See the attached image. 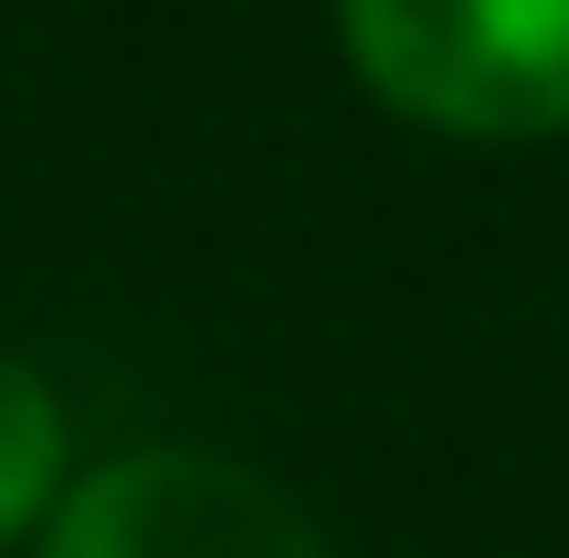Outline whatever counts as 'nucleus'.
<instances>
[{
    "label": "nucleus",
    "mask_w": 569,
    "mask_h": 558,
    "mask_svg": "<svg viewBox=\"0 0 569 558\" xmlns=\"http://www.w3.org/2000/svg\"><path fill=\"white\" fill-rule=\"evenodd\" d=\"M360 93L442 140L569 129V0H338Z\"/></svg>",
    "instance_id": "1"
},
{
    "label": "nucleus",
    "mask_w": 569,
    "mask_h": 558,
    "mask_svg": "<svg viewBox=\"0 0 569 558\" xmlns=\"http://www.w3.org/2000/svg\"><path fill=\"white\" fill-rule=\"evenodd\" d=\"M47 558H326V536L279 477L198 442H151L93 466L47 512Z\"/></svg>",
    "instance_id": "2"
},
{
    "label": "nucleus",
    "mask_w": 569,
    "mask_h": 558,
    "mask_svg": "<svg viewBox=\"0 0 569 558\" xmlns=\"http://www.w3.org/2000/svg\"><path fill=\"white\" fill-rule=\"evenodd\" d=\"M59 500H70V419L47 396V372L0 349V547L36 536Z\"/></svg>",
    "instance_id": "3"
}]
</instances>
